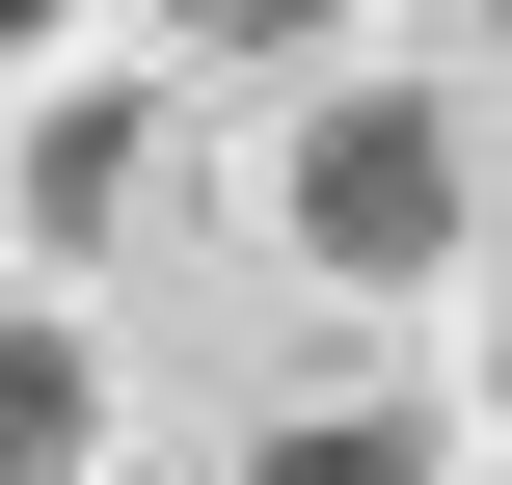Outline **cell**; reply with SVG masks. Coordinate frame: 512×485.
<instances>
[{
    "label": "cell",
    "mask_w": 512,
    "mask_h": 485,
    "mask_svg": "<svg viewBox=\"0 0 512 485\" xmlns=\"http://www.w3.org/2000/svg\"><path fill=\"white\" fill-rule=\"evenodd\" d=\"M432 27H486V54H512V0H432Z\"/></svg>",
    "instance_id": "7"
},
{
    "label": "cell",
    "mask_w": 512,
    "mask_h": 485,
    "mask_svg": "<svg viewBox=\"0 0 512 485\" xmlns=\"http://www.w3.org/2000/svg\"><path fill=\"white\" fill-rule=\"evenodd\" d=\"M270 216H297V270H324V297H432V270H459V216H486V162H459V108H432V81H324V108H297V162H270Z\"/></svg>",
    "instance_id": "1"
},
{
    "label": "cell",
    "mask_w": 512,
    "mask_h": 485,
    "mask_svg": "<svg viewBox=\"0 0 512 485\" xmlns=\"http://www.w3.org/2000/svg\"><path fill=\"white\" fill-rule=\"evenodd\" d=\"M135 216H162V81H81L27 135V243H135Z\"/></svg>",
    "instance_id": "2"
},
{
    "label": "cell",
    "mask_w": 512,
    "mask_h": 485,
    "mask_svg": "<svg viewBox=\"0 0 512 485\" xmlns=\"http://www.w3.org/2000/svg\"><path fill=\"white\" fill-rule=\"evenodd\" d=\"M243 485H432V405H297Z\"/></svg>",
    "instance_id": "4"
},
{
    "label": "cell",
    "mask_w": 512,
    "mask_h": 485,
    "mask_svg": "<svg viewBox=\"0 0 512 485\" xmlns=\"http://www.w3.org/2000/svg\"><path fill=\"white\" fill-rule=\"evenodd\" d=\"M108 459V351L81 324H0V485H81Z\"/></svg>",
    "instance_id": "3"
},
{
    "label": "cell",
    "mask_w": 512,
    "mask_h": 485,
    "mask_svg": "<svg viewBox=\"0 0 512 485\" xmlns=\"http://www.w3.org/2000/svg\"><path fill=\"white\" fill-rule=\"evenodd\" d=\"M54 27H81V0H0V54H54Z\"/></svg>",
    "instance_id": "6"
},
{
    "label": "cell",
    "mask_w": 512,
    "mask_h": 485,
    "mask_svg": "<svg viewBox=\"0 0 512 485\" xmlns=\"http://www.w3.org/2000/svg\"><path fill=\"white\" fill-rule=\"evenodd\" d=\"M486 432H512V351H486Z\"/></svg>",
    "instance_id": "8"
},
{
    "label": "cell",
    "mask_w": 512,
    "mask_h": 485,
    "mask_svg": "<svg viewBox=\"0 0 512 485\" xmlns=\"http://www.w3.org/2000/svg\"><path fill=\"white\" fill-rule=\"evenodd\" d=\"M162 27H189V54H324L351 0H162Z\"/></svg>",
    "instance_id": "5"
}]
</instances>
